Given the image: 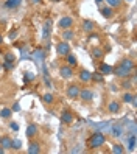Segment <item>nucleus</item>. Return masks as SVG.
<instances>
[{
  "label": "nucleus",
  "instance_id": "1",
  "mask_svg": "<svg viewBox=\"0 0 137 154\" xmlns=\"http://www.w3.org/2000/svg\"><path fill=\"white\" fill-rule=\"evenodd\" d=\"M134 69H135L134 61L129 59V58H125L114 67L112 75H115L117 78H128L131 75V72H134Z\"/></svg>",
  "mask_w": 137,
  "mask_h": 154
},
{
  "label": "nucleus",
  "instance_id": "2",
  "mask_svg": "<svg viewBox=\"0 0 137 154\" xmlns=\"http://www.w3.org/2000/svg\"><path fill=\"white\" fill-rule=\"evenodd\" d=\"M104 143H106V135L103 132H100V131L94 132L86 142L89 149H98V148H101Z\"/></svg>",
  "mask_w": 137,
  "mask_h": 154
},
{
  "label": "nucleus",
  "instance_id": "3",
  "mask_svg": "<svg viewBox=\"0 0 137 154\" xmlns=\"http://www.w3.org/2000/svg\"><path fill=\"white\" fill-rule=\"evenodd\" d=\"M79 90H81V84L79 83H70L66 89V95L70 100H76L79 97Z\"/></svg>",
  "mask_w": 137,
  "mask_h": 154
},
{
  "label": "nucleus",
  "instance_id": "4",
  "mask_svg": "<svg viewBox=\"0 0 137 154\" xmlns=\"http://www.w3.org/2000/svg\"><path fill=\"white\" fill-rule=\"evenodd\" d=\"M75 25V19L72 16H62L61 19L58 20V26L61 30H69V28H73Z\"/></svg>",
  "mask_w": 137,
  "mask_h": 154
},
{
  "label": "nucleus",
  "instance_id": "5",
  "mask_svg": "<svg viewBox=\"0 0 137 154\" xmlns=\"http://www.w3.org/2000/svg\"><path fill=\"white\" fill-rule=\"evenodd\" d=\"M69 53H70V44L67 41H59L56 44V55L64 58L66 55H69Z\"/></svg>",
  "mask_w": 137,
  "mask_h": 154
},
{
  "label": "nucleus",
  "instance_id": "6",
  "mask_svg": "<svg viewBox=\"0 0 137 154\" xmlns=\"http://www.w3.org/2000/svg\"><path fill=\"white\" fill-rule=\"evenodd\" d=\"M83 103H90L94 100V90L89 87H81L79 90V97H78Z\"/></svg>",
  "mask_w": 137,
  "mask_h": 154
},
{
  "label": "nucleus",
  "instance_id": "7",
  "mask_svg": "<svg viewBox=\"0 0 137 154\" xmlns=\"http://www.w3.org/2000/svg\"><path fill=\"white\" fill-rule=\"evenodd\" d=\"M59 119H61V123H62V125H67V126H69V125L73 123V120H75V115H73V112H72V111H69V109H64Z\"/></svg>",
  "mask_w": 137,
  "mask_h": 154
},
{
  "label": "nucleus",
  "instance_id": "8",
  "mask_svg": "<svg viewBox=\"0 0 137 154\" xmlns=\"http://www.w3.org/2000/svg\"><path fill=\"white\" fill-rule=\"evenodd\" d=\"M59 76L64 78V79H70V78H73L75 76V72H73V67H70V66H62L59 67Z\"/></svg>",
  "mask_w": 137,
  "mask_h": 154
},
{
  "label": "nucleus",
  "instance_id": "9",
  "mask_svg": "<svg viewBox=\"0 0 137 154\" xmlns=\"http://www.w3.org/2000/svg\"><path fill=\"white\" fill-rule=\"evenodd\" d=\"M25 135H26V137H28L30 140L34 139L36 135H39V128H38V125H36V123H28V125H26Z\"/></svg>",
  "mask_w": 137,
  "mask_h": 154
},
{
  "label": "nucleus",
  "instance_id": "10",
  "mask_svg": "<svg viewBox=\"0 0 137 154\" xmlns=\"http://www.w3.org/2000/svg\"><path fill=\"white\" fill-rule=\"evenodd\" d=\"M107 112L109 114H120L122 112V101H118V100H112V101H109Z\"/></svg>",
  "mask_w": 137,
  "mask_h": 154
},
{
  "label": "nucleus",
  "instance_id": "11",
  "mask_svg": "<svg viewBox=\"0 0 137 154\" xmlns=\"http://www.w3.org/2000/svg\"><path fill=\"white\" fill-rule=\"evenodd\" d=\"M26 152H28V154H39V152H42L41 143H39L38 140L31 139V142L28 143V148H26Z\"/></svg>",
  "mask_w": 137,
  "mask_h": 154
},
{
  "label": "nucleus",
  "instance_id": "12",
  "mask_svg": "<svg viewBox=\"0 0 137 154\" xmlns=\"http://www.w3.org/2000/svg\"><path fill=\"white\" fill-rule=\"evenodd\" d=\"M122 103H128V104H134L135 106V95L129 90H125L122 94Z\"/></svg>",
  "mask_w": 137,
  "mask_h": 154
},
{
  "label": "nucleus",
  "instance_id": "13",
  "mask_svg": "<svg viewBox=\"0 0 137 154\" xmlns=\"http://www.w3.org/2000/svg\"><path fill=\"white\" fill-rule=\"evenodd\" d=\"M78 78H79L81 83H90V81H92V72H89L86 69H81L79 73H78Z\"/></svg>",
  "mask_w": 137,
  "mask_h": 154
},
{
  "label": "nucleus",
  "instance_id": "14",
  "mask_svg": "<svg viewBox=\"0 0 137 154\" xmlns=\"http://www.w3.org/2000/svg\"><path fill=\"white\" fill-rule=\"evenodd\" d=\"M112 70H114V66L106 64V62H100V66H98V72H100L101 75H112Z\"/></svg>",
  "mask_w": 137,
  "mask_h": 154
},
{
  "label": "nucleus",
  "instance_id": "15",
  "mask_svg": "<svg viewBox=\"0 0 137 154\" xmlns=\"http://www.w3.org/2000/svg\"><path fill=\"white\" fill-rule=\"evenodd\" d=\"M100 14H101L104 19H111V17H114V8H111L109 5L100 6Z\"/></svg>",
  "mask_w": 137,
  "mask_h": 154
},
{
  "label": "nucleus",
  "instance_id": "16",
  "mask_svg": "<svg viewBox=\"0 0 137 154\" xmlns=\"http://www.w3.org/2000/svg\"><path fill=\"white\" fill-rule=\"evenodd\" d=\"M90 55H92V58H94V59L101 61V59H103V56H104V51H103V48H101V47H92V48H90Z\"/></svg>",
  "mask_w": 137,
  "mask_h": 154
},
{
  "label": "nucleus",
  "instance_id": "17",
  "mask_svg": "<svg viewBox=\"0 0 137 154\" xmlns=\"http://www.w3.org/2000/svg\"><path fill=\"white\" fill-rule=\"evenodd\" d=\"M81 28H83V31H86V33H92L95 30V22L89 20V19H84L83 23H81Z\"/></svg>",
  "mask_w": 137,
  "mask_h": 154
},
{
  "label": "nucleus",
  "instance_id": "18",
  "mask_svg": "<svg viewBox=\"0 0 137 154\" xmlns=\"http://www.w3.org/2000/svg\"><path fill=\"white\" fill-rule=\"evenodd\" d=\"M64 58H66V64H67V66H70V67H76V66H78V58H76L72 51L69 53V55H66Z\"/></svg>",
  "mask_w": 137,
  "mask_h": 154
},
{
  "label": "nucleus",
  "instance_id": "19",
  "mask_svg": "<svg viewBox=\"0 0 137 154\" xmlns=\"http://www.w3.org/2000/svg\"><path fill=\"white\" fill-rule=\"evenodd\" d=\"M11 142H13V139L10 137V135H2V139H0V145L8 151V149H11Z\"/></svg>",
  "mask_w": 137,
  "mask_h": 154
},
{
  "label": "nucleus",
  "instance_id": "20",
  "mask_svg": "<svg viewBox=\"0 0 137 154\" xmlns=\"http://www.w3.org/2000/svg\"><path fill=\"white\" fill-rule=\"evenodd\" d=\"M22 3V0H6L5 2V8L8 10H16V8H19Z\"/></svg>",
  "mask_w": 137,
  "mask_h": 154
},
{
  "label": "nucleus",
  "instance_id": "21",
  "mask_svg": "<svg viewBox=\"0 0 137 154\" xmlns=\"http://www.w3.org/2000/svg\"><path fill=\"white\" fill-rule=\"evenodd\" d=\"M62 41H72V39H73L75 38V31L73 30H72V28H69V30H62Z\"/></svg>",
  "mask_w": 137,
  "mask_h": 154
},
{
  "label": "nucleus",
  "instance_id": "22",
  "mask_svg": "<svg viewBox=\"0 0 137 154\" xmlns=\"http://www.w3.org/2000/svg\"><path fill=\"white\" fill-rule=\"evenodd\" d=\"M132 87H134V84H132V81H131L129 78H122L120 89H123V90H131Z\"/></svg>",
  "mask_w": 137,
  "mask_h": 154
},
{
  "label": "nucleus",
  "instance_id": "23",
  "mask_svg": "<svg viewBox=\"0 0 137 154\" xmlns=\"http://www.w3.org/2000/svg\"><path fill=\"white\" fill-rule=\"evenodd\" d=\"M51 20L50 19H47L45 20V23H44V39H48L50 38V31H51Z\"/></svg>",
  "mask_w": 137,
  "mask_h": 154
},
{
  "label": "nucleus",
  "instance_id": "24",
  "mask_svg": "<svg viewBox=\"0 0 137 154\" xmlns=\"http://www.w3.org/2000/svg\"><path fill=\"white\" fill-rule=\"evenodd\" d=\"M42 101H44L45 104H51V103L54 101V95H53L51 92H47V94H44V97H42Z\"/></svg>",
  "mask_w": 137,
  "mask_h": 154
},
{
  "label": "nucleus",
  "instance_id": "25",
  "mask_svg": "<svg viewBox=\"0 0 137 154\" xmlns=\"http://www.w3.org/2000/svg\"><path fill=\"white\" fill-rule=\"evenodd\" d=\"M11 115H13V109H10V107H3V109L0 111V117H2V119H10Z\"/></svg>",
  "mask_w": 137,
  "mask_h": 154
},
{
  "label": "nucleus",
  "instance_id": "26",
  "mask_svg": "<svg viewBox=\"0 0 137 154\" xmlns=\"http://www.w3.org/2000/svg\"><path fill=\"white\" fill-rule=\"evenodd\" d=\"M92 81H95V83H103V81H104V75H101L100 72H94V73H92Z\"/></svg>",
  "mask_w": 137,
  "mask_h": 154
},
{
  "label": "nucleus",
  "instance_id": "27",
  "mask_svg": "<svg viewBox=\"0 0 137 154\" xmlns=\"http://www.w3.org/2000/svg\"><path fill=\"white\" fill-rule=\"evenodd\" d=\"M126 149L123 148V145H120V143H115L114 146H112V152H115V154H123Z\"/></svg>",
  "mask_w": 137,
  "mask_h": 154
},
{
  "label": "nucleus",
  "instance_id": "28",
  "mask_svg": "<svg viewBox=\"0 0 137 154\" xmlns=\"http://www.w3.org/2000/svg\"><path fill=\"white\" fill-rule=\"evenodd\" d=\"M107 5L111 6V8H120L122 3H123V0H106Z\"/></svg>",
  "mask_w": 137,
  "mask_h": 154
},
{
  "label": "nucleus",
  "instance_id": "29",
  "mask_svg": "<svg viewBox=\"0 0 137 154\" xmlns=\"http://www.w3.org/2000/svg\"><path fill=\"white\" fill-rule=\"evenodd\" d=\"M122 134H123V129H122V126L115 125L114 128H112V135H114V137H120Z\"/></svg>",
  "mask_w": 137,
  "mask_h": 154
},
{
  "label": "nucleus",
  "instance_id": "30",
  "mask_svg": "<svg viewBox=\"0 0 137 154\" xmlns=\"http://www.w3.org/2000/svg\"><path fill=\"white\" fill-rule=\"evenodd\" d=\"M5 61H6V62H11V64H14V62H16V56H14V53H13V51L5 53Z\"/></svg>",
  "mask_w": 137,
  "mask_h": 154
},
{
  "label": "nucleus",
  "instance_id": "31",
  "mask_svg": "<svg viewBox=\"0 0 137 154\" xmlns=\"http://www.w3.org/2000/svg\"><path fill=\"white\" fill-rule=\"evenodd\" d=\"M128 148L131 151H134V148H135V135L134 134L129 135V139H128Z\"/></svg>",
  "mask_w": 137,
  "mask_h": 154
},
{
  "label": "nucleus",
  "instance_id": "32",
  "mask_svg": "<svg viewBox=\"0 0 137 154\" xmlns=\"http://www.w3.org/2000/svg\"><path fill=\"white\" fill-rule=\"evenodd\" d=\"M20 146H22L20 140H13L11 142V149H20Z\"/></svg>",
  "mask_w": 137,
  "mask_h": 154
},
{
  "label": "nucleus",
  "instance_id": "33",
  "mask_svg": "<svg viewBox=\"0 0 137 154\" xmlns=\"http://www.w3.org/2000/svg\"><path fill=\"white\" fill-rule=\"evenodd\" d=\"M10 128H11L13 131H19V125H17L16 122H11V123H10Z\"/></svg>",
  "mask_w": 137,
  "mask_h": 154
},
{
  "label": "nucleus",
  "instance_id": "34",
  "mask_svg": "<svg viewBox=\"0 0 137 154\" xmlns=\"http://www.w3.org/2000/svg\"><path fill=\"white\" fill-rule=\"evenodd\" d=\"M44 83H45V87H51V81L48 79V76H47V75L44 76Z\"/></svg>",
  "mask_w": 137,
  "mask_h": 154
},
{
  "label": "nucleus",
  "instance_id": "35",
  "mask_svg": "<svg viewBox=\"0 0 137 154\" xmlns=\"http://www.w3.org/2000/svg\"><path fill=\"white\" fill-rule=\"evenodd\" d=\"M23 79H25V81H31V79H33V75H31V73L25 75V78H23Z\"/></svg>",
  "mask_w": 137,
  "mask_h": 154
},
{
  "label": "nucleus",
  "instance_id": "36",
  "mask_svg": "<svg viewBox=\"0 0 137 154\" xmlns=\"http://www.w3.org/2000/svg\"><path fill=\"white\" fill-rule=\"evenodd\" d=\"M16 34H17V31H11V33H10V38L14 39V38H16Z\"/></svg>",
  "mask_w": 137,
  "mask_h": 154
},
{
  "label": "nucleus",
  "instance_id": "37",
  "mask_svg": "<svg viewBox=\"0 0 137 154\" xmlns=\"http://www.w3.org/2000/svg\"><path fill=\"white\" fill-rule=\"evenodd\" d=\"M5 152H6V149L2 146V145H0V154H5Z\"/></svg>",
  "mask_w": 137,
  "mask_h": 154
},
{
  "label": "nucleus",
  "instance_id": "38",
  "mask_svg": "<svg viewBox=\"0 0 137 154\" xmlns=\"http://www.w3.org/2000/svg\"><path fill=\"white\" fill-rule=\"evenodd\" d=\"M111 90H114V92H115V90H118V87L115 84H111Z\"/></svg>",
  "mask_w": 137,
  "mask_h": 154
},
{
  "label": "nucleus",
  "instance_id": "39",
  "mask_svg": "<svg viewBox=\"0 0 137 154\" xmlns=\"http://www.w3.org/2000/svg\"><path fill=\"white\" fill-rule=\"evenodd\" d=\"M31 2H33V3L36 5V3H41V2H42V0H31Z\"/></svg>",
  "mask_w": 137,
  "mask_h": 154
},
{
  "label": "nucleus",
  "instance_id": "40",
  "mask_svg": "<svg viewBox=\"0 0 137 154\" xmlns=\"http://www.w3.org/2000/svg\"><path fill=\"white\" fill-rule=\"evenodd\" d=\"M95 2H97V3H98V5H101V3H103V2H104V0H95Z\"/></svg>",
  "mask_w": 137,
  "mask_h": 154
},
{
  "label": "nucleus",
  "instance_id": "41",
  "mask_svg": "<svg viewBox=\"0 0 137 154\" xmlns=\"http://www.w3.org/2000/svg\"><path fill=\"white\" fill-rule=\"evenodd\" d=\"M2 42H3V36H2V34H0V44H2Z\"/></svg>",
  "mask_w": 137,
  "mask_h": 154
},
{
  "label": "nucleus",
  "instance_id": "42",
  "mask_svg": "<svg viewBox=\"0 0 137 154\" xmlns=\"http://www.w3.org/2000/svg\"><path fill=\"white\" fill-rule=\"evenodd\" d=\"M2 69H3V67H2V64H0V73H2Z\"/></svg>",
  "mask_w": 137,
  "mask_h": 154
},
{
  "label": "nucleus",
  "instance_id": "43",
  "mask_svg": "<svg viewBox=\"0 0 137 154\" xmlns=\"http://www.w3.org/2000/svg\"><path fill=\"white\" fill-rule=\"evenodd\" d=\"M51 2H54V3H56V2H59V0H51Z\"/></svg>",
  "mask_w": 137,
  "mask_h": 154
},
{
  "label": "nucleus",
  "instance_id": "44",
  "mask_svg": "<svg viewBox=\"0 0 137 154\" xmlns=\"http://www.w3.org/2000/svg\"><path fill=\"white\" fill-rule=\"evenodd\" d=\"M0 139H2V135H0Z\"/></svg>",
  "mask_w": 137,
  "mask_h": 154
}]
</instances>
